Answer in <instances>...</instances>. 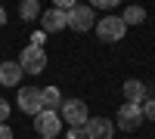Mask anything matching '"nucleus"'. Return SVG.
Here are the masks:
<instances>
[{"label":"nucleus","instance_id":"9d476101","mask_svg":"<svg viewBox=\"0 0 155 139\" xmlns=\"http://www.w3.org/2000/svg\"><path fill=\"white\" fill-rule=\"evenodd\" d=\"M22 77L19 62H0V87H16Z\"/></svg>","mask_w":155,"mask_h":139},{"label":"nucleus","instance_id":"dca6fc26","mask_svg":"<svg viewBox=\"0 0 155 139\" xmlns=\"http://www.w3.org/2000/svg\"><path fill=\"white\" fill-rule=\"evenodd\" d=\"M9 118V102H6V99H0V124H3Z\"/></svg>","mask_w":155,"mask_h":139},{"label":"nucleus","instance_id":"39448f33","mask_svg":"<svg viewBox=\"0 0 155 139\" xmlns=\"http://www.w3.org/2000/svg\"><path fill=\"white\" fill-rule=\"evenodd\" d=\"M93 6H81V3H74L68 9V28L71 31H90L93 28Z\"/></svg>","mask_w":155,"mask_h":139},{"label":"nucleus","instance_id":"6ab92c4d","mask_svg":"<svg viewBox=\"0 0 155 139\" xmlns=\"http://www.w3.org/2000/svg\"><path fill=\"white\" fill-rule=\"evenodd\" d=\"M68 139H84V130H68Z\"/></svg>","mask_w":155,"mask_h":139},{"label":"nucleus","instance_id":"9b49d317","mask_svg":"<svg viewBox=\"0 0 155 139\" xmlns=\"http://www.w3.org/2000/svg\"><path fill=\"white\" fill-rule=\"evenodd\" d=\"M41 99H44V111H56V115H59V108H62V93H59V87H44V90H41Z\"/></svg>","mask_w":155,"mask_h":139},{"label":"nucleus","instance_id":"423d86ee","mask_svg":"<svg viewBox=\"0 0 155 139\" xmlns=\"http://www.w3.org/2000/svg\"><path fill=\"white\" fill-rule=\"evenodd\" d=\"M140 124H143V108L140 105H121L118 108V130H124V133H134Z\"/></svg>","mask_w":155,"mask_h":139},{"label":"nucleus","instance_id":"4468645a","mask_svg":"<svg viewBox=\"0 0 155 139\" xmlns=\"http://www.w3.org/2000/svg\"><path fill=\"white\" fill-rule=\"evenodd\" d=\"M143 19H146V9H143V6H127V9H124V16H121L124 25H140Z\"/></svg>","mask_w":155,"mask_h":139},{"label":"nucleus","instance_id":"ddd939ff","mask_svg":"<svg viewBox=\"0 0 155 139\" xmlns=\"http://www.w3.org/2000/svg\"><path fill=\"white\" fill-rule=\"evenodd\" d=\"M19 16L25 22H34L37 16H41V3H37V0H25V3L19 6Z\"/></svg>","mask_w":155,"mask_h":139},{"label":"nucleus","instance_id":"f8f14e48","mask_svg":"<svg viewBox=\"0 0 155 139\" xmlns=\"http://www.w3.org/2000/svg\"><path fill=\"white\" fill-rule=\"evenodd\" d=\"M124 99H127V105H140L146 99V87L143 81H127L124 84Z\"/></svg>","mask_w":155,"mask_h":139},{"label":"nucleus","instance_id":"20e7f679","mask_svg":"<svg viewBox=\"0 0 155 139\" xmlns=\"http://www.w3.org/2000/svg\"><path fill=\"white\" fill-rule=\"evenodd\" d=\"M34 130L44 139H56L62 133V118L56 111H41V115H34Z\"/></svg>","mask_w":155,"mask_h":139},{"label":"nucleus","instance_id":"6e6552de","mask_svg":"<svg viewBox=\"0 0 155 139\" xmlns=\"http://www.w3.org/2000/svg\"><path fill=\"white\" fill-rule=\"evenodd\" d=\"M115 136V124L109 118H93L84 124V139H112Z\"/></svg>","mask_w":155,"mask_h":139},{"label":"nucleus","instance_id":"0eeeda50","mask_svg":"<svg viewBox=\"0 0 155 139\" xmlns=\"http://www.w3.org/2000/svg\"><path fill=\"white\" fill-rule=\"evenodd\" d=\"M16 99H19V108L28 111V115H41L44 111V99H41V90H37V87H22Z\"/></svg>","mask_w":155,"mask_h":139},{"label":"nucleus","instance_id":"f03ea898","mask_svg":"<svg viewBox=\"0 0 155 139\" xmlns=\"http://www.w3.org/2000/svg\"><path fill=\"white\" fill-rule=\"evenodd\" d=\"M19 68L22 74H44L47 68V53H44V46H25L22 49V56H19Z\"/></svg>","mask_w":155,"mask_h":139},{"label":"nucleus","instance_id":"a211bd4d","mask_svg":"<svg viewBox=\"0 0 155 139\" xmlns=\"http://www.w3.org/2000/svg\"><path fill=\"white\" fill-rule=\"evenodd\" d=\"M0 139H12V130L6 127V124H0Z\"/></svg>","mask_w":155,"mask_h":139},{"label":"nucleus","instance_id":"f257e3e1","mask_svg":"<svg viewBox=\"0 0 155 139\" xmlns=\"http://www.w3.org/2000/svg\"><path fill=\"white\" fill-rule=\"evenodd\" d=\"M59 118H62V124H68V130H84V124L90 121L87 105L81 102V99H62Z\"/></svg>","mask_w":155,"mask_h":139},{"label":"nucleus","instance_id":"1a4fd4ad","mask_svg":"<svg viewBox=\"0 0 155 139\" xmlns=\"http://www.w3.org/2000/svg\"><path fill=\"white\" fill-rule=\"evenodd\" d=\"M41 25H44V34H56V31H62V28H68V12H62V9H47L44 12V19H41Z\"/></svg>","mask_w":155,"mask_h":139},{"label":"nucleus","instance_id":"f3484780","mask_svg":"<svg viewBox=\"0 0 155 139\" xmlns=\"http://www.w3.org/2000/svg\"><path fill=\"white\" fill-rule=\"evenodd\" d=\"M93 6H102V9H112L115 0H93Z\"/></svg>","mask_w":155,"mask_h":139},{"label":"nucleus","instance_id":"7ed1b4c3","mask_svg":"<svg viewBox=\"0 0 155 139\" xmlns=\"http://www.w3.org/2000/svg\"><path fill=\"white\" fill-rule=\"evenodd\" d=\"M96 34H99V40L115 43V40H121V37L127 34V25L121 22V16H106V19L96 22Z\"/></svg>","mask_w":155,"mask_h":139},{"label":"nucleus","instance_id":"2eb2a0df","mask_svg":"<svg viewBox=\"0 0 155 139\" xmlns=\"http://www.w3.org/2000/svg\"><path fill=\"white\" fill-rule=\"evenodd\" d=\"M140 108H143V118H149V121H155V99H146V102L140 105Z\"/></svg>","mask_w":155,"mask_h":139},{"label":"nucleus","instance_id":"aec40b11","mask_svg":"<svg viewBox=\"0 0 155 139\" xmlns=\"http://www.w3.org/2000/svg\"><path fill=\"white\" fill-rule=\"evenodd\" d=\"M3 25H6V9L0 6V28H3Z\"/></svg>","mask_w":155,"mask_h":139}]
</instances>
